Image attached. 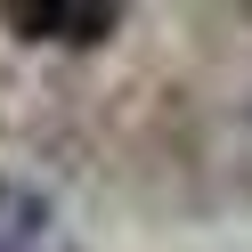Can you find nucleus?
I'll return each instance as SVG.
<instances>
[{"instance_id": "2", "label": "nucleus", "mask_w": 252, "mask_h": 252, "mask_svg": "<svg viewBox=\"0 0 252 252\" xmlns=\"http://www.w3.org/2000/svg\"><path fill=\"white\" fill-rule=\"evenodd\" d=\"M49 236H57L49 195H41L33 179H8V171H0V252H41Z\"/></svg>"}, {"instance_id": "1", "label": "nucleus", "mask_w": 252, "mask_h": 252, "mask_svg": "<svg viewBox=\"0 0 252 252\" xmlns=\"http://www.w3.org/2000/svg\"><path fill=\"white\" fill-rule=\"evenodd\" d=\"M114 25H122L114 0H33V8H8V33L41 41V49H98V41H114Z\"/></svg>"}, {"instance_id": "3", "label": "nucleus", "mask_w": 252, "mask_h": 252, "mask_svg": "<svg viewBox=\"0 0 252 252\" xmlns=\"http://www.w3.org/2000/svg\"><path fill=\"white\" fill-rule=\"evenodd\" d=\"M41 252H82V244H65V236H49V244H41Z\"/></svg>"}]
</instances>
